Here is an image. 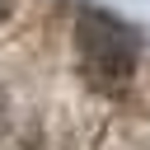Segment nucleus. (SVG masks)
Returning <instances> with one entry per match:
<instances>
[{"label": "nucleus", "instance_id": "f257e3e1", "mask_svg": "<svg viewBox=\"0 0 150 150\" xmlns=\"http://www.w3.org/2000/svg\"><path fill=\"white\" fill-rule=\"evenodd\" d=\"M80 52H84V66L94 80L112 84L131 70V33L103 14H84L80 19Z\"/></svg>", "mask_w": 150, "mask_h": 150}]
</instances>
